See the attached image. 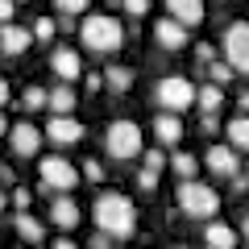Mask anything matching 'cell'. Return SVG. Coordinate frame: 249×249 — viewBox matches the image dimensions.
<instances>
[{"label": "cell", "instance_id": "1", "mask_svg": "<svg viewBox=\"0 0 249 249\" xmlns=\"http://www.w3.org/2000/svg\"><path fill=\"white\" fill-rule=\"evenodd\" d=\"M91 216H96V232H104L112 241H124L137 232V208L121 191H100L96 204H91Z\"/></svg>", "mask_w": 249, "mask_h": 249}, {"label": "cell", "instance_id": "2", "mask_svg": "<svg viewBox=\"0 0 249 249\" xmlns=\"http://www.w3.org/2000/svg\"><path fill=\"white\" fill-rule=\"evenodd\" d=\"M79 37H83V50L91 54H116L124 46V25L108 13H96V17H83Z\"/></svg>", "mask_w": 249, "mask_h": 249}, {"label": "cell", "instance_id": "3", "mask_svg": "<svg viewBox=\"0 0 249 249\" xmlns=\"http://www.w3.org/2000/svg\"><path fill=\"white\" fill-rule=\"evenodd\" d=\"M175 199H178V212L191 216V220H216V212H220V196L208 183H196V178L178 183Z\"/></svg>", "mask_w": 249, "mask_h": 249}, {"label": "cell", "instance_id": "4", "mask_svg": "<svg viewBox=\"0 0 249 249\" xmlns=\"http://www.w3.org/2000/svg\"><path fill=\"white\" fill-rule=\"evenodd\" d=\"M37 175H42V187H46V191L67 196V191H75V187H79L83 170H75L71 162L62 158V154H46V158L37 162Z\"/></svg>", "mask_w": 249, "mask_h": 249}, {"label": "cell", "instance_id": "5", "mask_svg": "<svg viewBox=\"0 0 249 249\" xmlns=\"http://www.w3.org/2000/svg\"><path fill=\"white\" fill-rule=\"evenodd\" d=\"M104 150L112 154V158H137V154H145L142 145V129H137L133 121H112L108 124V133H104Z\"/></svg>", "mask_w": 249, "mask_h": 249}, {"label": "cell", "instance_id": "6", "mask_svg": "<svg viewBox=\"0 0 249 249\" xmlns=\"http://www.w3.org/2000/svg\"><path fill=\"white\" fill-rule=\"evenodd\" d=\"M196 83L183 79V75H166V79H158V88H154V100L162 104V112H183V108L196 104Z\"/></svg>", "mask_w": 249, "mask_h": 249}, {"label": "cell", "instance_id": "7", "mask_svg": "<svg viewBox=\"0 0 249 249\" xmlns=\"http://www.w3.org/2000/svg\"><path fill=\"white\" fill-rule=\"evenodd\" d=\"M220 50H224V62H229L232 71L249 75V21H232V25L224 29Z\"/></svg>", "mask_w": 249, "mask_h": 249}, {"label": "cell", "instance_id": "8", "mask_svg": "<svg viewBox=\"0 0 249 249\" xmlns=\"http://www.w3.org/2000/svg\"><path fill=\"white\" fill-rule=\"evenodd\" d=\"M42 129H37L34 121H17L9 129V142H13V154H17V158H34L37 150H42Z\"/></svg>", "mask_w": 249, "mask_h": 249}, {"label": "cell", "instance_id": "9", "mask_svg": "<svg viewBox=\"0 0 249 249\" xmlns=\"http://www.w3.org/2000/svg\"><path fill=\"white\" fill-rule=\"evenodd\" d=\"M46 137L54 145H75V142H83V121L79 116H50L46 121Z\"/></svg>", "mask_w": 249, "mask_h": 249}, {"label": "cell", "instance_id": "10", "mask_svg": "<svg viewBox=\"0 0 249 249\" xmlns=\"http://www.w3.org/2000/svg\"><path fill=\"white\" fill-rule=\"evenodd\" d=\"M50 71L58 75L62 83H75L83 75V58H79V50H67V46H58V50L50 54Z\"/></svg>", "mask_w": 249, "mask_h": 249}, {"label": "cell", "instance_id": "11", "mask_svg": "<svg viewBox=\"0 0 249 249\" xmlns=\"http://www.w3.org/2000/svg\"><path fill=\"white\" fill-rule=\"evenodd\" d=\"M204 162H208V170H212V175H220V178L241 175V158H237V150H232V145H212Z\"/></svg>", "mask_w": 249, "mask_h": 249}, {"label": "cell", "instance_id": "12", "mask_svg": "<svg viewBox=\"0 0 249 249\" xmlns=\"http://www.w3.org/2000/svg\"><path fill=\"white\" fill-rule=\"evenodd\" d=\"M154 42H158L162 50H183L187 46V25H178L175 17H162L158 25H154Z\"/></svg>", "mask_w": 249, "mask_h": 249}, {"label": "cell", "instance_id": "13", "mask_svg": "<svg viewBox=\"0 0 249 249\" xmlns=\"http://www.w3.org/2000/svg\"><path fill=\"white\" fill-rule=\"evenodd\" d=\"M50 220H54V229H62V232H71L75 224L83 220V212H79V204H75L71 196H58L50 204Z\"/></svg>", "mask_w": 249, "mask_h": 249}, {"label": "cell", "instance_id": "14", "mask_svg": "<svg viewBox=\"0 0 249 249\" xmlns=\"http://www.w3.org/2000/svg\"><path fill=\"white\" fill-rule=\"evenodd\" d=\"M166 17H175L178 25H199L204 21V0H166Z\"/></svg>", "mask_w": 249, "mask_h": 249}, {"label": "cell", "instance_id": "15", "mask_svg": "<svg viewBox=\"0 0 249 249\" xmlns=\"http://www.w3.org/2000/svg\"><path fill=\"white\" fill-rule=\"evenodd\" d=\"M29 42H34V29H25V25H0V50H4V54H25Z\"/></svg>", "mask_w": 249, "mask_h": 249}, {"label": "cell", "instance_id": "16", "mask_svg": "<svg viewBox=\"0 0 249 249\" xmlns=\"http://www.w3.org/2000/svg\"><path fill=\"white\" fill-rule=\"evenodd\" d=\"M204 241H208V249H232L237 245V232H232V224H224V220H208Z\"/></svg>", "mask_w": 249, "mask_h": 249}, {"label": "cell", "instance_id": "17", "mask_svg": "<svg viewBox=\"0 0 249 249\" xmlns=\"http://www.w3.org/2000/svg\"><path fill=\"white\" fill-rule=\"evenodd\" d=\"M154 137H158L162 145H175L178 137H183V121H178L175 112H162V116H154Z\"/></svg>", "mask_w": 249, "mask_h": 249}, {"label": "cell", "instance_id": "18", "mask_svg": "<svg viewBox=\"0 0 249 249\" xmlns=\"http://www.w3.org/2000/svg\"><path fill=\"white\" fill-rule=\"evenodd\" d=\"M13 224H17L21 241H29V245H42V241H46V224L37 220V216H29V212H17V216H13Z\"/></svg>", "mask_w": 249, "mask_h": 249}, {"label": "cell", "instance_id": "19", "mask_svg": "<svg viewBox=\"0 0 249 249\" xmlns=\"http://www.w3.org/2000/svg\"><path fill=\"white\" fill-rule=\"evenodd\" d=\"M224 133H229V145L237 154H249V116H232L224 124Z\"/></svg>", "mask_w": 249, "mask_h": 249}, {"label": "cell", "instance_id": "20", "mask_svg": "<svg viewBox=\"0 0 249 249\" xmlns=\"http://www.w3.org/2000/svg\"><path fill=\"white\" fill-rule=\"evenodd\" d=\"M50 112L54 116H71L75 112V88L71 83H58V88L50 91Z\"/></svg>", "mask_w": 249, "mask_h": 249}, {"label": "cell", "instance_id": "21", "mask_svg": "<svg viewBox=\"0 0 249 249\" xmlns=\"http://www.w3.org/2000/svg\"><path fill=\"white\" fill-rule=\"evenodd\" d=\"M196 104H199V112H204V116H216V112H220V104H224V91L216 88V83H208V88H199Z\"/></svg>", "mask_w": 249, "mask_h": 249}, {"label": "cell", "instance_id": "22", "mask_svg": "<svg viewBox=\"0 0 249 249\" xmlns=\"http://www.w3.org/2000/svg\"><path fill=\"white\" fill-rule=\"evenodd\" d=\"M170 170H175V175L187 183V178H196L199 162H196V154H183V150H178V154H170Z\"/></svg>", "mask_w": 249, "mask_h": 249}, {"label": "cell", "instance_id": "23", "mask_svg": "<svg viewBox=\"0 0 249 249\" xmlns=\"http://www.w3.org/2000/svg\"><path fill=\"white\" fill-rule=\"evenodd\" d=\"M104 88L129 91V88H133V71H129V67H108V71H104Z\"/></svg>", "mask_w": 249, "mask_h": 249}, {"label": "cell", "instance_id": "24", "mask_svg": "<svg viewBox=\"0 0 249 249\" xmlns=\"http://www.w3.org/2000/svg\"><path fill=\"white\" fill-rule=\"evenodd\" d=\"M21 104H25L29 112H42V108H50V91H46V88H37V83H29V88H25V96H21Z\"/></svg>", "mask_w": 249, "mask_h": 249}, {"label": "cell", "instance_id": "25", "mask_svg": "<svg viewBox=\"0 0 249 249\" xmlns=\"http://www.w3.org/2000/svg\"><path fill=\"white\" fill-rule=\"evenodd\" d=\"M91 0H54V9H58V17H75V13H83Z\"/></svg>", "mask_w": 249, "mask_h": 249}, {"label": "cell", "instance_id": "26", "mask_svg": "<svg viewBox=\"0 0 249 249\" xmlns=\"http://www.w3.org/2000/svg\"><path fill=\"white\" fill-rule=\"evenodd\" d=\"M208 79L220 88V83H229V79H232V67H229V62H212V67H208Z\"/></svg>", "mask_w": 249, "mask_h": 249}, {"label": "cell", "instance_id": "27", "mask_svg": "<svg viewBox=\"0 0 249 249\" xmlns=\"http://www.w3.org/2000/svg\"><path fill=\"white\" fill-rule=\"evenodd\" d=\"M54 29H58V25H54L50 17H37V21H34V37H37V42H50Z\"/></svg>", "mask_w": 249, "mask_h": 249}, {"label": "cell", "instance_id": "28", "mask_svg": "<svg viewBox=\"0 0 249 249\" xmlns=\"http://www.w3.org/2000/svg\"><path fill=\"white\" fill-rule=\"evenodd\" d=\"M83 178H88V183H104V166H100L96 158H88L83 162Z\"/></svg>", "mask_w": 249, "mask_h": 249}, {"label": "cell", "instance_id": "29", "mask_svg": "<svg viewBox=\"0 0 249 249\" xmlns=\"http://www.w3.org/2000/svg\"><path fill=\"white\" fill-rule=\"evenodd\" d=\"M13 208H17V212H29V204H34V196H29V187H17V191H13Z\"/></svg>", "mask_w": 249, "mask_h": 249}, {"label": "cell", "instance_id": "30", "mask_svg": "<svg viewBox=\"0 0 249 249\" xmlns=\"http://www.w3.org/2000/svg\"><path fill=\"white\" fill-rule=\"evenodd\" d=\"M162 166H166V154H162V150H145V170H154V175H158Z\"/></svg>", "mask_w": 249, "mask_h": 249}, {"label": "cell", "instance_id": "31", "mask_svg": "<svg viewBox=\"0 0 249 249\" xmlns=\"http://www.w3.org/2000/svg\"><path fill=\"white\" fill-rule=\"evenodd\" d=\"M212 58H216V46L199 42V46H196V62H199V67H212Z\"/></svg>", "mask_w": 249, "mask_h": 249}, {"label": "cell", "instance_id": "32", "mask_svg": "<svg viewBox=\"0 0 249 249\" xmlns=\"http://www.w3.org/2000/svg\"><path fill=\"white\" fill-rule=\"evenodd\" d=\"M121 4H124L129 17H145V13H150V0H121Z\"/></svg>", "mask_w": 249, "mask_h": 249}, {"label": "cell", "instance_id": "33", "mask_svg": "<svg viewBox=\"0 0 249 249\" xmlns=\"http://www.w3.org/2000/svg\"><path fill=\"white\" fill-rule=\"evenodd\" d=\"M137 187H142V191H154V187H158V175H154V170H137Z\"/></svg>", "mask_w": 249, "mask_h": 249}, {"label": "cell", "instance_id": "34", "mask_svg": "<svg viewBox=\"0 0 249 249\" xmlns=\"http://www.w3.org/2000/svg\"><path fill=\"white\" fill-rule=\"evenodd\" d=\"M13 13H17V0H0V25H13Z\"/></svg>", "mask_w": 249, "mask_h": 249}, {"label": "cell", "instance_id": "35", "mask_svg": "<svg viewBox=\"0 0 249 249\" xmlns=\"http://www.w3.org/2000/svg\"><path fill=\"white\" fill-rule=\"evenodd\" d=\"M229 183H232V196H245V191H249V175H245V170H241V175H232Z\"/></svg>", "mask_w": 249, "mask_h": 249}, {"label": "cell", "instance_id": "36", "mask_svg": "<svg viewBox=\"0 0 249 249\" xmlns=\"http://www.w3.org/2000/svg\"><path fill=\"white\" fill-rule=\"evenodd\" d=\"M199 133H220V121H216V116H199Z\"/></svg>", "mask_w": 249, "mask_h": 249}, {"label": "cell", "instance_id": "37", "mask_svg": "<svg viewBox=\"0 0 249 249\" xmlns=\"http://www.w3.org/2000/svg\"><path fill=\"white\" fill-rule=\"evenodd\" d=\"M88 249H112V237H104V232H96V237H91V245Z\"/></svg>", "mask_w": 249, "mask_h": 249}, {"label": "cell", "instance_id": "38", "mask_svg": "<svg viewBox=\"0 0 249 249\" xmlns=\"http://www.w3.org/2000/svg\"><path fill=\"white\" fill-rule=\"evenodd\" d=\"M9 96H13V91H9V79L0 75V112H4V104H9Z\"/></svg>", "mask_w": 249, "mask_h": 249}, {"label": "cell", "instance_id": "39", "mask_svg": "<svg viewBox=\"0 0 249 249\" xmlns=\"http://www.w3.org/2000/svg\"><path fill=\"white\" fill-rule=\"evenodd\" d=\"M88 88H91V91H100V88H104V75L91 71V75H88Z\"/></svg>", "mask_w": 249, "mask_h": 249}, {"label": "cell", "instance_id": "40", "mask_svg": "<svg viewBox=\"0 0 249 249\" xmlns=\"http://www.w3.org/2000/svg\"><path fill=\"white\" fill-rule=\"evenodd\" d=\"M0 183H17V175H13V166H4V162H0Z\"/></svg>", "mask_w": 249, "mask_h": 249}, {"label": "cell", "instance_id": "41", "mask_svg": "<svg viewBox=\"0 0 249 249\" xmlns=\"http://www.w3.org/2000/svg\"><path fill=\"white\" fill-rule=\"evenodd\" d=\"M50 249H79V245H75V241H67V237H58V241H54Z\"/></svg>", "mask_w": 249, "mask_h": 249}, {"label": "cell", "instance_id": "42", "mask_svg": "<svg viewBox=\"0 0 249 249\" xmlns=\"http://www.w3.org/2000/svg\"><path fill=\"white\" fill-rule=\"evenodd\" d=\"M241 112H249V91H241Z\"/></svg>", "mask_w": 249, "mask_h": 249}, {"label": "cell", "instance_id": "43", "mask_svg": "<svg viewBox=\"0 0 249 249\" xmlns=\"http://www.w3.org/2000/svg\"><path fill=\"white\" fill-rule=\"evenodd\" d=\"M241 237L249 241V216H245V220H241Z\"/></svg>", "mask_w": 249, "mask_h": 249}, {"label": "cell", "instance_id": "44", "mask_svg": "<svg viewBox=\"0 0 249 249\" xmlns=\"http://www.w3.org/2000/svg\"><path fill=\"white\" fill-rule=\"evenodd\" d=\"M4 208H9V196H4V187H0V212H4Z\"/></svg>", "mask_w": 249, "mask_h": 249}, {"label": "cell", "instance_id": "45", "mask_svg": "<svg viewBox=\"0 0 249 249\" xmlns=\"http://www.w3.org/2000/svg\"><path fill=\"white\" fill-rule=\"evenodd\" d=\"M0 133H9V116H0Z\"/></svg>", "mask_w": 249, "mask_h": 249}, {"label": "cell", "instance_id": "46", "mask_svg": "<svg viewBox=\"0 0 249 249\" xmlns=\"http://www.w3.org/2000/svg\"><path fill=\"white\" fill-rule=\"evenodd\" d=\"M170 249H191V245H170Z\"/></svg>", "mask_w": 249, "mask_h": 249}, {"label": "cell", "instance_id": "47", "mask_svg": "<svg viewBox=\"0 0 249 249\" xmlns=\"http://www.w3.org/2000/svg\"><path fill=\"white\" fill-rule=\"evenodd\" d=\"M204 249H208V245H204Z\"/></svg>", "mask_w": 249, "mask_h": 249}]
</instances>
